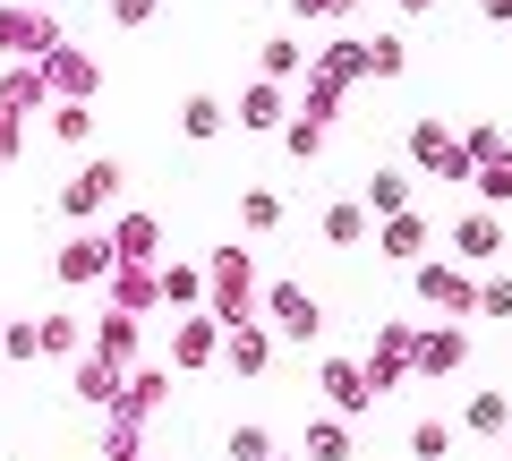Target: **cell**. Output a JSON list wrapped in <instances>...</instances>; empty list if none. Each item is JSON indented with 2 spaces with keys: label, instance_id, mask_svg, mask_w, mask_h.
Segmentation results:
<instances>
[{
  "label": "cell",
  "instance_id": "obj_1",
  "mask_svg": "<svg viewBox=\"0 0 512 461\" xmlns=\"http://www.w3.org/2000/svg\"><path fill=\"white\" fill-rule=\"evenodd\" d=\"M205 291H214V325H248L265 274H256V257L231 240V248H214V257H205Z\"/></svg>",
  "mask_w": 512,
  "mask_h": 461
},
{
  "label": "cell",
  "instance_id": "obj_2",
  "mask_svg": "<svg viewBox=\"0 0 512 461\" xmlns=\"http://www.w3.org/2000/svg\"><path fill=\"white\" fill-rule=\"evenodd\" d=\"M410 291H419V308H436V316H478V274L470 265H453V257H419L410 265Z\"/></svg>",
  "mask_w": 512,
  "mask_h": 461
},
{
  "label": "cell",
  "instance_id": "obj_3",
  "mask_svg": "<svg viewBox=\"0 0 512 461\" xmlns=\"http://www.w3.org/2000/svg\"><path fill=\"white\" fill-rule=\"evenodd\" d=\"M60 43V18L43 0H0V60H43Z\"/></svg>",
  "mask_w": 512,
  "mask_h": 461
},
{
  "label": "cell",
  "instance_id": "obj_4",
  "mask_svg": "<svg viewBox=\"0 0 512 461\" xmlns=\"http://www.w3.org/2000/svg\"><path fill=\"white\" fill-rule=\"evenodd\" d=\"M265 316H274V342H316V325H325V308L299 282H265Z\"/></svg>",
  "mask_w": 512,
  "mask_h": 461
},
{
  "label": "cell",
  "instance_id": "obj_5",
  "mask_svg": "<svg viewBox=\"0 0 512 461\" xmlns=\"http://www.w3.org/2000/svg\"><path fill=\"white\" fill-rule=\"evenodd\" d=\"M410 171H444V180H470L461 129H444V120H419V129H410Z\"/></svg>",
  "mask_w": 512,
  "mask_h": 461
},
{
  "label": "cell",
  "instance_id": "obj_6",
  "mask_svg": "<svg viewBox=\"0 0 512 461\" xmlns=\"http://www.w3.org/2000/svg\"><path fill=\"white\" fill-rule=\"evenodd\" d=\"M111 197H120V163H86L69 180V197H60V214H69V222H103Z\"/></svg>",
  "mask_w": 512,
  "mask_h": 461
},
{
  "label": "cell",
  "instance_id": "obj_7",
  "mask_svg": "<svg viewBox=\"0 0 512 461\" xmlns=\"http://www.w3.org/2000/svg\"><path fill=\"white\" fill-rule=\"evenodd\" d=\"M274 351H282L274 325H256V316H248V325H222V368H231V376H265Z\"/></svg>",
  "mask_w": 512,
  "mask_h": 461
},
{
  "label": "cell",
  "instance_id": "obj_8",
  "mask_svg": "<svg viewBox=\"0 0 512 461\" xmlns=\"http://www.w3.org/2000/svg\"><path fill=\"white\" fill-rule=\"evenodd\" d=\"M453 368H470V333L461 325H427L419 342H410V376H453Z\"/></svg>",
  "mask_w": 512,
  "mask_h": 461
},
{
  "label": "cell",
  "instance_id": "obj_9",
  "mask_svg": "<svg viewBox=\"0 0 512 461\" xmlns=\"http://www.w3.org/2000/svg\"><path fill=\"white\" fill-rule=\"evenodd\" d=\"M52 274L69 282V291H103V282H111V240H103V231L69 240V248H60V265H52Z\"/></svg>",
  "mask_w": 512,
  "mask_h": 461
},
{
  "label": "cell",
  "instance_id": "obj_10",
  "mask_svg": "<svg viewBox=\"0 0 512 461\" xmlns=\"http://www.w3.org/2000/svg\"><path fill=\"white\" fill-rule=\"evenodd\" d=\"M214 359H222V325L214 316H180V325H171V368L197 376V368H214Z\"/></svg>",
  "mask_w": 512,
  "mask_h": 461
},
{
  "label": "cell",
  "instance_id": "obj_11",
  "mask_svg": "<svg viewBox=\"0 0 512 461\" xmlns=\"http://www.w3.org/2000/svg\"><path fill=\"white\" fill-rule=\"evenodd\" d=\"M103 240H111V265H154V257H163V222H154V214H120Z\"/></svg>",
  "mask_w": 512,
  "mask_h": 461
},
{
  "label": "cell",
  "instance_id": "obj_12",
  "mask_svg": "<svg viewBox=\"0 0 512 461\" xmlns=\"http://www.w3.org/2000/svg\"><path fill=\"white\" fill-rule=\"evenodd\" d=\"M376 248H384L393 265H419V257H427V214H419V205H402V214H376Z\"/></svg>",
  "mask_w": 512,
  "mask_h": 461
},
{
  "label": "cell",
  "instance_id": "obj_13",
  "mask_svg": "<svg viewBox=\"0 0 512 461\" xmlns=\"http://www.w3.org/2000/svg\"><path fill=\"white\" fill-rule=\"evenodd\" d=\"M495 248H504V214L495 205H478V214L453 222V265H487Z\"/></svg>",
  "mask_w": 512,
  "mask_h": 461
},
{
  "label": "cell",
  "instance_id": "obj_14",
  "mask_svg": "<svg viewBox=\"0 0 512 461\" xmlns=\"http://www.w3.org/2000/svg\"><path fill=\"white\" fill-rule=\"evenodd\" d=\"M69 393H77V402H120V359H103V351H94V342H86V351H77L69 359Z\"/></svg>",
  "mask_w": 512,
  "mask_h": 461
},
{
  "label": "cell",
  "instance_id": "obj_15",
  "mask_svg": "<svg viewBox=\"0 0 512 461\" xmlns=\"http://www.w3.org/2000/svg\"><path fill=\"white\" fill-rule=\"evenodd\" d=\"M35 69H43V86H52V94H77V103H86V94L103 86V77H94V60H86V52H69V43H52V52H43Z\"/></svg>",
  "mask_w": 512,
  "mask_h": 461
},
{
  "label": "cell",
  "instance_id": "obj_16",
  "mask_svg": "<svg viewBox=\"0 0 512 461\" xmlns=\"http://www.w3.org/2000/svg\"><path fill=\"white\" fill-rule=\"evenodd\" d=\"M325 402L342 410V419L376 410V385H367V368H359V359H325Z\"/></svg>",
  "mask_w": 512,
  "mask_h": 461
},
{
  "label": "cell",
  "instance_id": "obj_17",
  "mask_svg": "<svg viewBox=\"0 0 512 461\" xmlns=\"http://www.w3.org/2000/svg\"><path fill=\"white\" fill-rule=\"evenodd\" d=\"M308 77H316V86H325V94H350V86H359V77H367V43H350V35H342V43H333V52L316 60Z\"/></svg>",
  "mask_w": 512,
  "mask_h": 461
},
{
  "label": "cell",
  "instance_id": "obj_18",
  "mask_svg": "<svg viewBox=\"0 0 512 461\" xmlns=\"http://www.w3.org/2000/svg\"><path fill=\"white\" fill-rule=\"evenodd\" d=\"M103 291H111V308H128V316H137V308H154V299H163V282H154V265H111V282H103Z\"/></svg>",
  "mask_w": 512,
  "mask_h": 461
},
{
  "label": "cell",
  "instance_id": "obj_19",
  "mask_svg": "<svg viewBox=\"0 0 512 461\" xmlns=\"http://www.w3.org/2000/svg\"><path fill=\"white\" fill-rule=\"evenodd\" d=\"M461 436H512V393H470V410H461Z\"/></svg>",
  "mask_w": 512,
  "mask_h": 461
},
{
  "label": "cell",
  "instance_id": "obj_20",
  "mask_svg": "<svg viewBox=\"0 0 512 461\" xmlns=\"http://www.w3.org/2000/svg\"><path fill=\"white\" fill-rule=\"evenodd\" d=\"M325 129H333L325 111H308V103H299L291 120H282V154H291V163H308V154H325Z\"/></svg>",
  "mask_w": 512,
  "mask_h": 461
},
{
  "label": "cell",
  "instance_id": "obj_21",
  "mask_svg": "<svg viewBox=\"0 0 512 461\" xmlns=\"http://www.w3.org/2000/svg\"><path fill=\"white\" fill-rule=\"evenodd\" d=\"M282 120H291V111H282V86H274V77H256V86L239 94V129H282Z\"/></svg>",
  "mask_w": 512,
  "mask_h": 461
},
{
  "label": "cell",
  "instance_id": "obj_22",
  "mask_svg": "<svg viewBox=\"0 0 512 461\" xmlns=\"http://www.w3.org/2000/svg\"><path fill=\"white\" fill-rule=\"evenodd\" d=\"M308 461H350V419L342 410H316L308 419Z\"/></svg>",
  "mask_w": 512,
  "mask_h": 461
},
{
  "label": "cell",
  "instance_id": "obj_23",
  "mask_svg": "<svg viewBox=\"0 0 512 461\" xmlns=\"http://www.w3.org/2000/svg\"><path fill=\"white\" fill-rule=\"evenodd\" d=\"M367 214H402V205H410V171L402 163H384V171H367Z\"/></svg>",
  "mask_w": 512,
  "mask_h": 461
},
{
  "label": "cell",
  "instance_id": "obj_24",
  "mask_svg": "<svg viewBox=\"0 0 512 461\" xmlns=\"http://www.w3.org/2000/svg\"><path fill=\"white\" fill-rule=\"evenodd\" d=\"M367 222H376V214H367L359 197H333V205H325V240H333V248H359Z\"/></svg>",
  "mask_w": 512,
  "mask_h": 461
},
{
  "label": "cell",
  "instance_id": "obj_25",
  "mask_svg": "<svg viewBox=\"0 0 512 461\" xmlns=\"http://www.w3.org/2000/svg\"><path fill=\"white\" fill-rule=\"evenodd\" d=\"M470 188L495 205V214H504V205H512V146H504V154H487V163H470Z\"/></svg>",
  "mask_w": 512,
  "mask_h": 461
},
{
  "label": "cell",
  "instance_id": "obj_26",
  "mask_svg": "<svg viewBox=\"0 0 512 461\" xmlns=\"http://www.w3.org/2000/svg\"><path fill=\"white\" fill-rule=\"evenodd\" d=\"M94 351H103V359H120V368H128V359H137V316H128V308H111L103 325H94Z\"/></svg>",
  "mask_w": 512,
  "mask_h": 461
},
{
  "label": "cell",
  "instance_id": "obj_27",
  "mask_svg": "<svg viewBox=\"0 0 512 461\" xmlns=\"http://www.w3.org/2000/svg\"><path fill=\"white\" fill-rule=\"evenodd\" d=\"M453 444H461L453 419H419L410 427V461H453Z\"/></svg>",
  "mask_w": 512,
  "mask_h": 461
},
{
  "label": "cell",
  "instance_id": "obj_28",
  "mask_svg": "<svg viewBox=\"0 0 512 461\" xmlns=\"http://www.w3.org/2000/svg\"><path fill=\"white\" fill-rule=\"evenodd\" d=\"M35 342H43V359H77L86 342H77V316H35Z\"/></svg>",
  "mask_w": 512,
  "mask_h": 461
},
{
  "label": "cell",
  "instance_id": "obj_29",
  "mask_svg": "<svg viewBox=\"0 0 512 461\" xmlns=\"http://www.w3.org/2000/svg\"><path fill=\"white\" fill-rule=\"evenodd\" d=\"M154 282H163L171 308H197V299H205V274H197V265H154Z\"/></svg>",
  "mask_w": 512,
  "mask_h": 461
},
{
  "label": "cell",
  "instance_id": "obj_30",
  "mask_svg": "<svg viewBox=\"0 0 512 461\" xmlns=\"http://www.w3.org/2000/svg\"><path fill=\"white\" fill-rule=\"evenodd\" d=\"M239 231H282V197L274 188H248V197H239Z\"/></svg>",
  "mask_w": 512,
  "mask_h": 461
},
{
  "label": "cell",
  "instance_id": "obj_31",
  "mask_svg": "<svg viewBox=\"0 0 512 461\" xmlns=\"http://www.w3.org/2000/svg\"><path fill=\"white\" fill-rule=\"evenodd\" d=\"M180 129H188V137H197V146H205V137H222V129H231V111H222L214 94H197V103L180 111Z\"/></svg>",
  "mask_w": 512,
  "mask_h": 461
},
{
  "label": "cell",
  "instance_id": "obj_32",
  "mask_svg": "<svg viewBox=\"0 0 512 461\" xmlns=\"http://www.w3.org/2000/svg\"><path fill=\"white\" fill-rule=\"evenodd\" d=\"M410 69V43L402 35H367V77H402Z\"/></svg>",
  "mask_w": 512,
  "mask_h": 461
},
{
  "label": "cell",
  "instance_id": "obj_33",
  "mask_svg": "<svg viewBox=\"0 0 512 461\" xmlns=\"http://www.w3.org/2000/svg\"><path fill=\"white\" fill-rule=\"evenodd\" d=\"M299 60H308V52H299V35H274V43H265V60H256V69L274 77V86H291V77H299Z\"/></svg>",
  "mask_w": 512,
  "mask_h": 461
},
{
  "label": "cell",
  "instance_id": "obj_34",
  "mask_svg": "<svg viewBox=\"0 0 512 461\" xmlns=\"http://www.w3.org/2000/svg\"><path fill=\"white\" fill-rule=\"evenodd\" d=\"M0 359H18V368H35V359H43V342H35V316L0 325Z\"/></svg>",
  "mask_w": 512,
  "mask_h": 461
},
{
  "label": "cell",
  "instance_id": "obj_35",
  "mask_svg": "<svg viewBox=\"0 0 512 461\" xmlns=\"http://www.w3.org/2000/svg\"><path fill=\"white\" fill-rule=\"evenodd\" d=\"M478 316H512V274H478Z\"/></svg>",
  "mask_w": 512,
  "mask_h": 461
},
{
  "label": "cell",
  "instance_id": "obj_36",
  "mask_svg": "<svg viewBox=\"0 0 512 461\" xmlns=\"http://www.w3.org/2000/svg\"><path fill=\"white\" fill-rule=\"evenodd\" d=\"M291 18L299 26H333V18H350V0H291Z\"/></svg>",
  "mask_w": 512,
  "mask_h": 461
},
{
  "label": "cell",
  "instance_id": "obj_37",
  "mask_svg": "<svg viewBox=\"0 0 512 461\" xmlns=\"http://www.w3.org/2000/svg\"><path fill=\"white\" fill-rule=\"evenodd\" d=\"M265 453H274L265 427H231V461H265Z\"/></svg>",
  "mask_w": 512,
  "mask_h": 461
},
{
  "label": "cell",
  "instance_id": "obj_38",
  "mask_svg": "<svg viewBox=\"0 0 512 461\" xmlns=\"http://www.w3.org/2000/svg\"><path fill=\"white\" fill-rule=\"evenodd\" d=\"M18 154H26V120H18V111H0V163H18Z\"/></svg>",
  "mask_w": 512,
  "mask_h": 461
},
{
  "label": "cell",
  "instance_id": "obj_39",
  "mask_svg": "<svg viewBox=\"0 0 512 461\" xmlns=\"http://www.w3.org/2000/svg\"><path fill=\"white\" fill-rule=\"evenodd\" d=\"M52 129H60V146H86V129H94V120H86V103H69V111L52 120Z\"/></svg>",
  "mask_w": 512,
  "mask_h": 461
},
{
  "label": "cell",
  "instance_id": "obj_40",
  "mask_svg": "<svg viewBox=\"0 0 512 461\" xmlns=\"http://www.w3.org/2000/svg\"><path fill=\"white\" fill-rule=\"evenodd\" d=\"M111 26H154V0H111Z\"/></svg>",
  "mask_w": 512,
  "mask_h": 461
},
{
  "label": "cell",
  "instance_id": "obj_41",
  "mask_svg": "<svg viewBox=\"0 0 512 461\" xmlns=\"http://www.w3.org/2000/svg\"><path fill=\"white\" fill-rule=\"evenodd\" d=\"M487 9V26H512V0H478Z\"/></svg>",
  "mask_w": 512,
  "mask_h": 461
},
{
  "label": "cell",
  "instance_id": "obj_42",
  "mask_svg": "<svg viewBox=\"0 0 512 461\" xmlns=\"http://www.w3.org/2000/svg\"><path fill=\"white\" fill-rule=\"evenodd\" d=\"M103 461H146V453H137V444H103Z\"/></svg>",
  "mask_w": 512,
  "mask_h": 461
},
{
  "label": "cell",
  "instance_id": "obj_43",
  "mask_svg": "<svg viewBox=\"0 0 512 461\" xmlns=\"http://www.w3.org/2000/svg\"><path fill=\"white\" fill-rule=\"evenodd\" d=\"M393 9H402V18H427V9H436V0H393Z\"/></svg>",
  "mask_w": 512,
  "mask_h": 461
},
{
  "label": "cell",
  "instance_id": "obj_44",
  "mask_svg": "<svg viewBox=\"0 0 512 461\" xmlns=\"http://www.w3.org/2000/svg\"><path fill=\"white\" fill-rule=\"evenodd\" d=\"M265 461H299V453H265Z\"/></svg>",
  "mask_w": 512,
  "mask_h": 461
}]
</instances>
